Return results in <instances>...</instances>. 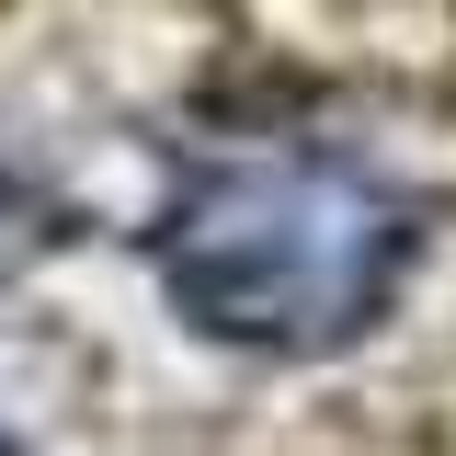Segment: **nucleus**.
Here are the masks:
<instances>
[{"mask_svg":"<svg viewBox=\"0 0 456 456\" xmlns=\"http://www.w3.org/2000/svg\"><path fill=\"white\" fill-rule=\"evenodd\" d=\"M422 206L331 137H194L160 228V285L194 331L251 354H320L354 342L388 285L411 274Z\"/></svg>","mask_w":456,"mask_h":456,"instance_id":"1","label":"nucleus"},{"mask_svg":"<svg viewBox=\"0 0 456 456\" xmlns=\"http://www.w3.org/2000/svg\"><path fill=\"white\" fill-rule=\"evenodd\" d=\"M35 240H46V206H35V183H23V171L0 160V285L23 274V251H35Z\"/></svg>","mask_w":456,"mask_h":456,"instance_id":"2","label":"nucleus"},{"mask_svg":"<svg viewBox=\"0 0 456 456\" xmlns=\"http://www.w3.org/2000/svg\"><path fill=\"white\" fill-rule=\"evenodd\" d=\"M0 456H12V434H0Z\"/></svg>","mask_w":456,"mask_h":456,"instance_id":"3","label":"nucleus"}]
</instances>
